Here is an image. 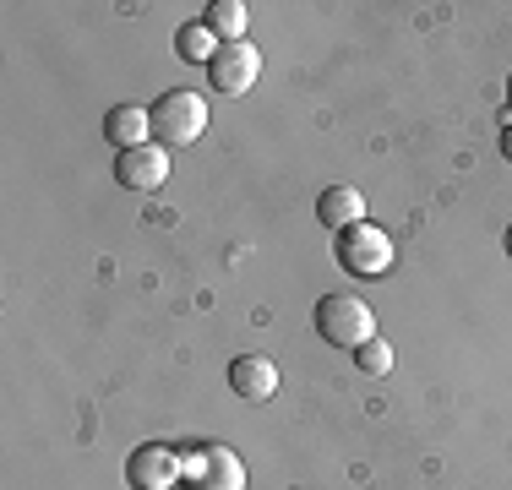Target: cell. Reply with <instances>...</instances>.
I'll list each match as a JSON object with an SVG mask.
<instances>
[{
	"instance_id": "cell-7",
	"label": "cell",
	"mask_w": 512,
	"mask_h": 490,
	"mask_svg": "<svg viewBox=\"0 0 512 490\" xmlns=\"http://www.w3.org/2000/svg\"><path fill=\"white\" fill-rule=\"evenodd\" d=\"M115 180L126 191H158L169 180V147H131V153H115Z\"/></svg>"
},
{
	"instance_id": "cell-11",
	"label": "cell",
	"mask_w": 512,
	"mask_h": 490,
	"mask_svg": "<svg viewBox=\"0 0 512 490\" xmlns=\"http://www.w3.org/2000/svg\"><path fill=\"white\" fill-rule=\"evenodd\" d=\"M202 22L213 28V39H218V44H240V39H246V22H251V11L240 6V0H213Z\"/></svg>"
},
{
	"instance_id": "cell-3",
	"label": "cell",
	"mask_w": 512,
	"mask_h": 490,
	"mask_svg": "<svg viewBox=\"0 0 512 490\" xmlns=\"http://www.w3.org/2000/svg\"><path fill=\"white\" fill-rule=\"evenodd\" d=\"M333 251L344 262V273H355V278H382L393 267V235L376 224H355L344 235H333Z\"/></svg>"
},
{
	"instance_id": "cell-5",
	"label": "cell",
	"mask_w": 512,
	"mask_h": 490,
	"mask_svg": "<svg viewBox=\"0 0 512 490\" xmlns=\"http://www.w3.org/2000/svg\"><path fill=\"white\" fill-rule=\"evenodd\" d=\"M262 77V55H256V44H218V55L207 60V82H213L224 98H240L251 93V82Z\"/></svg>"
},
{
	"instance_id": "cell-15",
	"label": "cell",
	"mask_w": 512,
	"mask_h": 490,
	"mask_svg": "<svg viewBox=\"0 0 512 490\" xmlns=\"http://www.w3.org/2000/svg\"><path fill=\"white\" fill-rule=\"evenodd\" d=\"M507 98H512V77H507Z\"/></svg>"
},
{
	"instance_id": "cell-8",
	"label": "cell",
	"mask_w": 512,
	"mask_h": 490,
	"mask_svg": "<svg viewBox=\"0 0 512 490\" xmlns=\"http://www.w3.org/2000/svg\"><path fill=\"white\" fill-rule=\"evenodd\" d=\"M229 387L246 403H267L278 392V365L267 354H240V360H229Z\"/></svg>"
},
{
	"instance_id": "cell-2",
	"label": "cell",
	"mask_w": 512,
	"mask_h": 490,
	"mask_svg": "<svg viewBox=\"0 0 512 490\" xmlns=\"http://www.w3.org/2000/svg\"><path fill=\"white\" fill-rule=\"evenodd\" d=\"M153 137L164 147H191L207 137V98L191 88H169L153 104Z\"/></svg>"
},
{
	"instance_id": "cell-13",
	"label": "cell",
	"mask_w": 512,
	"mask_h": 490,
	"mask_svg": "<svg viewBox=\"0 0 512 490\" xmlns=\"http://www.w3.org/2000/svg\"><path fill=\"white\" fill-rule=\"evenodd\" d=\"M355 365H360L365 376H387V371H393V343H387V338L360 343V349H355Z\"/></svg>"
},
{
	"instance_id": "cell-9",
	"label": "cell",
	"mask_w": 512,
	"mask_h": 490,
	"mask_svg": "<svg viewBox=\"0 0 512 490\" xmlns=\"http://www.w3.org/2000/svg\"><path fill=\"white\" fill-rule=\"evenodd\" d=\"M104 142H115V153H131V147L153 142V109L142 104H115L104 115Z\"/></svg>"
},
{
	"instance_id": "cell-12",
	"label": "cell",
	"mask_w": 512,
	"mask_h": 490,
	"mask_svg": "<svg viewBox=\"0 0 512 490\" xmlns=\"http://www.w3.org/2000/svg\"><path fill=\"white\" fill-rule=\"evenodd\" d=\"M175 55L180 60H191V66H207V60L218 55V39H213V28L197 17V22H186V28L175 33Z\"/></svg>"
},
{
	"instance_id": "cell-16",
	"label": "cell",
	"mask_w": 512,
	"mask_h": 490,
	"mask_svg": "<svg viewBox=\"0 0 512 490\" xmlns=\"http://www.w3.org/2000/svg\"><path fill=\"white\" fill-rule=\"evenodd\" d=\"M507 251H512V235H507Z\"/></svg>"
},
{
	"instance_id": "cell-14",
	"label": "cell",
	"mask_w": 512,
	"mask_h": 490,
	"mask_svg": "<svg viewBox=\"0 0 512 490\" xmlns=\"http://www.w3.org/2000/svg\"><path fill=\"white\" fill-rule=\"evenodd\" d=\"M502 153L512 158V120H507V131H502Z\"/></svg>"
},
{
	"instance_id": "cell-6",
	"label": "cell",
	"mask_w": 512,
	"mask_h": 490,
	"mask_svg": "<svg viewBox=\"0 0 512 490\" xmlns=\"http://www.w3.org/2000/svg\"><path fill=\"white\" fill-rule=\"evenodd\" d=\"M126 480L131 490H169L175 480H186V458H175L164 441H142L126 458Z\"/></svg>"
},
{
	"instance_id": "cell-10",
	"label": "cell",
	"mask_w": 512,
	"mask_h": 490,
	"mask_svg": "<svg viewBox=\"0 0 512 490\" xmlns=\"http://www.w3.org/2000/svg\"><path fill=\"white\" fill-rule=\"evenodd\" d=\"M316 218H322V229L344 235V229L365 224V196L355 186H327L322 196H316Z\"/></svg>"
},
{
	"instance_id": "cell-1",
	"label": "cell",
	"mask_w": 512,
	"mask_h": 490,
	"mask_svg": "<svg viewBox=\"0 0 512 490\" xmlns=\"http://www.w3.org/2000/svg\"><path fill=\"white\" fill-rule=\"evenodd\" d=\"M316 333L333 349H360V343L376 338V316L360 294H322L316 300Z\"/></svg>"
},
{
	"instance_id": "cell-4",
	"label": "cell",
	"mask_w": 512,
	"mask_h": 490,
	"mask_svg": "<svg viewBox=\"0 0 512 490\" xmlns=\"http://www.w3.org/2000/svg\"><path fill=\"white\" fill-rule=\"evenodd\" d=\"M186 485L191 490H246V463H240L235 447L224 441H207L186 458Z\"/></svg>"
}]
</instances>
